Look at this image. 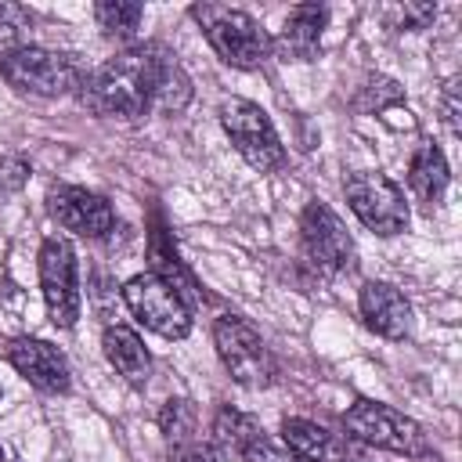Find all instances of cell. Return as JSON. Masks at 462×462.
I'll return each instance as SVG.
<instances>
[{"label": "cell", "instance_id": "obj_24", "mask_svg": "<svg viewBox=\"0 0 462 462\" xmlns=\"http://www.w3.org/2000/svg\"><path fill=\"white\" fill-rule=\"evenodd\" d=\"M455 94H458V83H451V87H448V94H444V119H448L451 134H458V130H462V126H458V101H455Z\"/></svg>", "mask_w": 462, "mask_h": 462}, {"label": "cell", "instance_id": "obj_4", "mask_svg": "<svg viewBox=\"0 0 462 462\" xmlns=\"http://www.w3.org/2000/svg\"><path fill=\"white\" fill-rule=\"evenodd\" d=\"M220 126L231 137L235 152L260 173H271L285 162V144L271 123V116L245 97H227L220 105Z\"/></svg>", "mask_w": 462, "mask_h": 462}, {"label": "cell", "instance_id": "obj_7", "mask_svg": "<svg viewBox=\"0 0 462 462\" xmlns=\"http://www.w3.org/2000/svg\"><path fill=\"white\" fill-rule=\"evenodd\" d=\"M123 303L148 332H155L162 339H184L191 332V307L170 282H162L152 271L134 274L123 285Z\"/></svg>", "mask_w": 462, "mask_h": 462}, {"label": "cell", "instance_id": "obj_2", "mask_svg": "<svg viewBox=\"0 0 462 462\" xmlns=\"http://www.w3.org/2000/svg\"><path fill=\"white\" fill-rule=\"evenodd\" d=\"M0 76L14 90L36 94V97H65V94H76L79 83L87 79V72H83V65H79L76 54L36 47V43H14V47L0 51Z\"/></svg>", "mask_w": 462, "mask_h": 462}, {"label": "cell", "instance_id": "obj_6", "mask_svg": "<svg viewBox=\"0 0 462 462\" xmlns=\"http://www.w3.org/2000/svg\"><path fill=\"white\" fill-rule=\"evenodd\" d=\"M343 191H346V206L350 213L372 231V235H401L411 220L408 213V202H404V191L379 170H357L343 180Z\"/></svg>", "mask_w": 462, "mask_h": 462}, {"label": "cell", "instance_id": "obj_12", "mask_svg": "<svg viewBox=\"0 0 462 462\" xmlns=\"http://www.w3.org/2000/svg\"><path fill=\"white\" fill-rule=\"evenodd\" d=\"M4 357L40 393H69V386H72V372H69L65 354L47 339L18 336V339H11L4 346Z\"/></svg>", "mask_w": 462, "mask_h": 462}, {"label": "cell", "instance_id": "obj_3", "mask_svg": "<svg viewBox=\"0 0 462 462\" xmlns=\"http://www.w3.org/2000/svg\"><path fill=\"white\" fill-rule=\"evenodd\" d=\"M191 18L202 25V36L231 69H260L271 54V32L245 11L227 4H195Z\"/></svg>", "mask_w": 462, "mask_h": 462}, {"label": "cell", "instance_id": "obj_18", "mask_svg": "<svg viewBox=\"0 0 462 462\" xmlns=\"http://www.w3.org/2000/svg\"><path fill=\"white\" fill-rule=\"evenodd\" d=\"M260 437H263L260 422H256L253 415L238 411V408H220V411L213 415V440H217L220 451L242 455V451H245L253 440H260Z\"/></svg>", "mask_w": 462, "mask_h": 462}, {"label": "cell", "instance_id": "obj_10", "mask_svg": "<svg viewBox=\"0 0 462 462\" xmlns=\"http://www.w3.org/2000/svg\"><path fill=\"white\" fill-rule=\"evenodd\" d=\"M40 289H43V303H47V318L58 328H72L79 318V278H76V249L69 238H43L40 256Z\"/></svg>", "mask_w": 462, "mask_h": 462}, {"label": "cell", "instance_id": "obj_22", "mask_svg": "<svg viewBox=\"0 0 462 462\" xmlns=\"http://www.w3.org/2000/svg\"><path fill=\"white\" fill-rule=\"evenodd\" d=\"M29 25H32L29 7L11 4V0H0V36H18V32L29 29Z\"/></svg>", "mask_w": 462, "mask_h": 462}, {"label": "cell", "instance_id": "obj_25", "mask_svg": "<svg viewBox=\"0 0 462 462\" xmlns=\"http://www.w3.org/2000/svg\"><path fill=\"white\" fill-rule=\"evenodd\" d=\"M0 462H4V451H0Z\"/></svg>", "mask_w": 462, "mask_h": 462}, {"label": "cell", "instance_id": "obj_8", "mask_svg": "<svg viewBox=\"0 0 462 462\" xmlns=\"http://www.w3.org/2000/svg\"><path fill=\"white\" fill-rule=\"evenodd\" d=\"M343 430L372 448L393 451V455H422L426 451V433L415 419L404 411L379 404V401H357L343 411Z\"/></svg>", "mask_w": 462, "mask_h": 462}, {"label": "cell", "instance_id": "obj_21", "mask_svg": "<svg viewBox=\"0 0 462 462\" xmlns=\"http://www.w3.org/2000/svg\"><path fill=\"white\" fill-rule=\"evenodd\" d=\"M242 462H300L292 451H285V448H278L267 433L260 437V440H253L245 451H242Z\"/></svg>", "mask_w": 462, "mask_h": 462}, {"label": "cell", "instance_id": "obj_23", "mask_svg": "<svg viewBox=\"0 0 462 462\" xmlns=\"http://www.w3.org/2000/svg\"><path fill=\"white\" fill-rule=\"evenodd\" d=\"M173 462H220V455H217L213 444H199V440H191V444L177 448Z\"/></svg>", "mask_w": 462, "mask_h": 462}, {"label": "cell", "instance_id": "obj_19", "mask_svg": "<svg viewBox=\"0 0 462 462\" xmlns=\"http://www.w3.org/2000/svg\"><path fill=\"white\" fill-rule=\"evenodd\" d=\"M94 18L101 25L105 36H116V40H126L137 32L141 18H144V7L137 0H97L94 4Z\"/></svg>", "mask_w": 462, "mask_h": 462}, {"label": "cell", "instance_id": "obj_15", "mask_svg": "<svg viewBox=\"0 0 462 462\" xmlns=\"http://www.w3.org/2000/svg\"><path fill=\"white\" fill-rule=\"evenodd\" d=\"M101 346H105L108 365L130 386H144L148 383V375H152V354H148L144 339L130 325H108L105 336H101Z\"/></svg>", "mask_w": 462, "mask_h": 462}, {"label": "cell", "instance_id": "obj_20", "mask_svg": "<svg viewBox=\"0 0 462 462\" xmlns=\"http://www.w3.org/2000/svg\"><path fill=\"white\" fill-rule=\"evenodd\" d=\"M195 422H199V411H195V404L188 397H170L162 404V411H159V430L177 448L195 440Z\"/></svg>", "mask_w": 462, "mask_h": 462}, {"label": "cell", "instance_id": "obj_5", "mask_svg": "<svg viewBox=\"0 0 462 462\" xmlns=\"http://www.w3.org/2000/svg\"><path fill=\"white\" fill-rule=\"evenodd\" d=\"M213 346H217V357L224 361V368L235 383H242L249 390L271 383L274 357H271V350H267V343L253 321H245L238 314H220L213 321Z\"/></svg>", "mask_w": 462, "mask_h": 462}, {"label": "cell", "instance_id": "obj_1", "mask_svg": "<svg viewBox=\"0 0 462 462\" xmlns=\"http://www.w3.org/2000/svg\"><path fill=\"white\" fill-rule=\"evenodd\" d=\"M173 65L177 58L159 43L126 47L94 72H87L76 90L79 105L105 119H137L144 112H155L159 87Z\"/></svg>", "mask_w": 462, "mask_h": 462}, {"label": "cell", "instance_id": "obj_9", "mask_svg": "<svg viewBox=\"0 0 462 462\" xmlns=\"http://www.w3.org/2000/svg\"><path fill=\"white\" fill-rule=\"evenodd\" d=\"M300 253L325 278L354 267V238L321 199H310L300 213Z\"/></svg>", "mask_w": 462, "mask_h": 462}, {"label": "cell", "instance_id": "obj_17", "mask_svg": "<svg viewBox=\"0 0 462 462\" xmlns=\"http://www.w3.org/2000/svg\"><path fill=\"white\" fill-rule=\"evenodd\" d=\"M448 180H451V173H448L444 152L433 141H419V148L408 159V188H411V195L419 202H426V206H437L444 199V191H448Z\"/></svg>", "mask_w": 462, "mask_h": 462}, {"label": "cell", "instance_id": "obj_11", "mask_svg": "<svg viewBox=\"0 0 462 462\" xmlns=\"http://www.w3.org/2000/svg\"><path fill=\"white\" fill-rule=\"evenodd\" d=\"M47 209H51V217H54L65 231H72V235H79V238H105V235L116 227V209H112V202H108L105 195L90 191V188H76V184H58V188H51Z\"/></svg>", "mask_w": 462, "mask_h": 462}, {"label": "cell", "instance_id": "obj_14", "mask_svg": "<svg viewBox=\"0 0 462 462\" xmlns=\"http://www.w3.org/2000/svg\"><path fill=\"white\" fill-rule=\"evenodd\" d=\"M325 22H328V11L321 4H296L285 14L282 32L271 40V51H278L285 61H310L321 47Z\"/></svg>", "mask_w": 462, "mask_h": 462}, {"label": "cell", "instance_id": "obj_16", "mask_svg": "<svg viewBox=\"0 0 462 462\" xmlns=\"http://www.w3.org/2000/svg\"><path fill=\"white\" fill-rule=\"evenodd\" d=\"M282 440L300 462H346V444L310 419H285Z\"/></svg>", "mask_w": 462, "mask_h": 462}, {"label": "cell", "instance_id": "obj_13", "mask_svg": "<svg viewBox=\"0 0 462 462\" xmlns=\"http://www.w3.org/2000/svg\"><path fill=\"white\" fill-rule=\"evenodd\" d=\"M357 310L365 325L383 339H404L411 328V303L390 282H365L357 292Z\"/></svg>", "mask_w": 462, "mask_h": 462}]
</instances>
